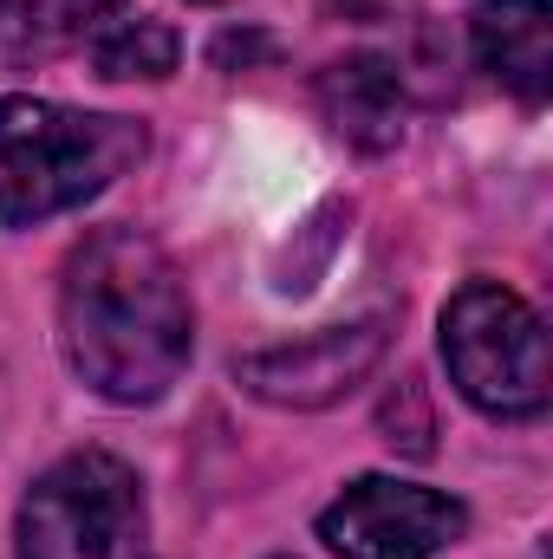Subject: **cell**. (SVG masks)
Instances as JSON below:
<instances>
[{
    "label": "cell",
    "instance_id": "obj_1",
    "mask_svg": "<svg viewBox=\"0 0 553 559\" xmlns=\"http://www.w3.org/2000/svg\"><path fill=\"white\" fill-rule=\"evenodd\" d=\"M59 338L72 371L111 404H156L189 365V293L176 261L138 228H98L59 286Z\"/></svg>",
    "mask_w": 553,
    "mask_h": 559
},
{
    "label": "cell",
    "instance_id": "obj_2",
    "mask_svg": "<svg viewBox=\"0 0 553 559\" xmlns=\"http://www.w3.org/2000/svg\"><path fill=\"white\" fill-rule=\"evenodd\" d=\"M143 156V124L46 98H0V228H33L111 189Z\"/></svg>",
    "mask_w": 553,
    "mask_h": 559
},
{
    "label": "cell",
    "instance_id": "obj_3",
    "mask_svg": "<svg viewBox=\"0 0 553 559\" xmlns=\"http://www.w3.org/2000/svg\"><path fill=\"white\" fill-rule=\"evenodd\" d=\"M443 365L456 391L489 417H541L553 397L548 325L521 293L495 280H469L443 306Z\"/></svg>",
    "mask_w": 553,
    "mask_h": 559
},
{
    "label": "cell",
    "instance_id": "obj_4",
    "mask_svg": "<svg viewBox=\"0 0 553 559\" xmlns=\"http://www.w3.org/2000/svg\"><path fill=\"white\" fill-rule=\"evenodd\" d=\"M20 559H150L138 475L105 449L52 462L20 501Z\"/></svg>",
    "mask_w": 553,
    "mask_h": 559
},
{
    "label": "cell",
    "instance_id": "obj_5",
    "mask_svg": "<svg viewBox=\"0 0 553 559\" xmlns=\"http://www.w3.org/2000/svg\"><path fill=\"white\" fill-rule=\"evenodd\" d=\"M462 527H469L462 501L398 475H365L319 514V540L339 559H430Z\"/></svg>",
    "mask_w": 553,
    "mask_h": 559
},
{
    "label": "cell",
    "instance_id": "obj_6",
    "mask_svg": "<svg viewBox=\"0 0 553 559\" xmlns=\"http://www.w3.org/2000/svg\"><path fill=\"white\" fill-rule=\"evenodd\" d=\"M378 358H385V319H358V325H332V332H313V338L280 345V352H255L235 365V378L268 404L313 411V404L345 397Z\"/></svg>",
    "mask_w": 553,
    "mask_h": 559
},
{
    "label": "cell",
    "instance_id": "obj_7",
    "mask_svg": "<svg viewBox=\"0 0 553 559\" xmlns=\"http://www.w3.org/2000/svg\"><path fill=\"white\" fill-rule=\"evenodd\" d=\"M475 59L521 98L548 105L553 92V7L548 0H482L469 20Z\"/></svg>",
    "mask_w": 553,
    "mask_h": 559
},
{
    "label": "cell",
    "instance_id": "obj_8",
    "mask_svg": "<svg viewBox=\"0 0 553 559\" xmlns=\"http://www.w3.org/2000/svg\"><path fill=\"white\" fill-rule=\"evenodd\" d=\"M319 98H326L332 131L365 150H391L404 131V85H398L391 59H378V52H352V59L326 66Z\"/></svg>",
    "mask_w": 553,
    "mask_h": 559
},
{
    "label": "cell",
    "instance_id": "obj_9",
    "mask_svg": "<svg viewBox=\"0 0 553 559\" xmlns=\"http://www.w3.org/2000/svg\"><path fill=\"white\" fill-rule=\"evenodd\" d=\"M131 0H0V46L33 59V52H59L72 39H98L125 20Z\"/></svg>",
    "mask_w": 553,
    "mask_h": 559
},
{
    "label": "cell",
    "instance_id": "obj_10",
    "mask_svg": "<svg viewBox=\"0 0 553 559\" xmlns=\"http://www.w3.org/2000/svg\"><path fill=\"white\" fill-rule=\"evenodd\" d=\"M176 33L163 20H118L111 33L92 39V66L105 79H169L176 72Z\"/></svg>",
    "mask_w": 553,
    "mask_h": 559
}]
</instances>
